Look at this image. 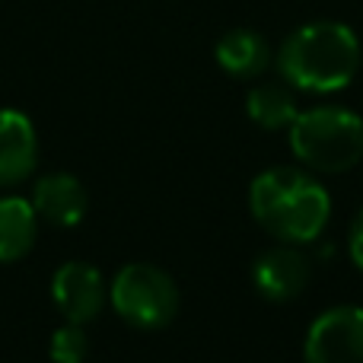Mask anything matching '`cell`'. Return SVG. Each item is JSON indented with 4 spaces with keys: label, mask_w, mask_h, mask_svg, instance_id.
<instances>
[{
    "label": "cell",
    "mask_w": 363,
    "mask_h": 363,
    "mask_svg": "<svg viewBox=\"0 0 363 363\" xmlns=\"http://www.w3.org/2000/svg\"><path fill=\"white\" fill-rule=\"evenodd\" d=\"M277 64L290 86L338 93L360 67V42L345 23H309L284 42Z\"/></svg>",
    "instance_id": "obj_2"
},
{
    "label": "cell",
    "mask_w": 363,
    "mask_h": 363,
    "mask_svg": "<svg viewBox=\"0 0 363 363\" xmlns=\"http://www.w3.org/2000/svg\"><path fill=\"white\" fill-rule=\"evenodd\" d=\"M38 160L35 128L16 108H0V185H19L29 179Z\"/></svg>",
    "instance_id": "obj_8"
},
{
    "label": "cell",
    "mask_w": 363,
    "mask_h": 363,
    "mask_svg": "<svg viewBox=\"0 0 363 363\" xmlns=\"http://www.w3.org/2000/svg\"><path fill=\"white\" fill-rule=\"evenodd\" d=\"M309 274H313V264L300 249H294V242L262 252L252 264V281H255L258 294L274 303L300 296L309 284Z\"/></svg>",
    "instance_id": "obj_7"
},
{
    "label": "cell",
    "mask_w": 363,
    "mask_h": 363,
    "mask_svg": "<svg viewBox=\"0 0 363 363\" xmlns=\"http://www.w3.org/2000/svg\"><path fill=\"white\" fill-rule=\"evenodd\" d=\"M51 300L61 309L67 322H93L99 315L102 303H106V284L102 274L86 262H67L57 268L55 281H51Z\"/></svg>",
    "instance_id": "obj_6"
},
{
    "label": "cell",
    "mask_w": 363,
    "mask_h": 363,
    "mask_svg": "<svg viewBox=\"0 0 363 363\" xmlns=\"http://www.w3.org/2000/svg\"><path fill=\"white\" fill-rule=\"evenodd\" d=\"M347 245H351V258L354 264L363 271V211L357 213V220H354L351 226V239H347Z\"/></svg>",
    "instance_id": "obj_14"
},
{
    "label": "cell",
    "mask_w": 363,
    "mask_h": 363,
    "mask_svg": "<svg viewBox=\"0 0 363 363\" xmlns=\"http://www.w3.org/2000/svg\"><path fill=\"white\" fill-rule=\"evenodd\" d=\"M306 363H363V309L335 306L306 335Z\"/></svg>",
    "instance_id": "obj_5"
},
{
    "label": "cell",
    "mask_w": 363,
    "mask_h": 363,
    "mask_svg": "<svg viewBox=\"0 0 363 363\" xmlns=\"http://www.w3.org/2000/svg\"><path fill=\"white\" fill-rule=\"evenodd\" d=\"M86 351H89V338L80 322H67V325H61L51 335L48 354L55 363H83L86 360Z\"/></svg>",
    "instance_id": "obj_13"
},
{
    "label": "cell",
    "mask_w": 363,
    "mask_h": 363,
    "mask_svg": "<svg viewBox=\"0 0 363 363\" xmlns=\"http://www.w3.org/2000/svg\"><path fill=\"white\" fill-rule=\"evenodd\" d=\"M32 207L51 226H77L86 217V191L70 172H48L32 188Z\"/></svg>",
    "instance_id": "obj_9"
},
{
    "label": "cell",
    "mask_w": 363,
    "mask_h": 363,
    "mask_svg": "<svg viewBox=\"0 0 363 363\" xmlns=\"http://www.w3.org/2000/svg\"><path fill=\"white\" fill-rule=\"evenodd\" d=\"M112 306L128 325L134 328H163L179 313V287L163 268L134 262L115 274L112 281Z\"/></svg>",
    "instance_id": "obj_4"
},
{
    "label": "cell",
    "mask_w": 363,
    "mask_h": 363,
    "mask_svg": "<svg viewBox=\"0 0 363 363\" xmlns=\"http://www.w3.org/2000/svg\"><path fill=\"white\" fill-rule=\"evenodd\" d=\"M38 213L26 198H0V262H19L35 245Z\"/></svg>",
    "instance_id": "obj_10"
},
{
    "label": "cell",
    "mask_w": 363,
    "mask_h": 363,
    "mask_svg": "<svg viewBox=\"0 0 363 363\" xmlns=\"http://www.w3.org/2000/svg\"><path fill=\"white\" fill-rule=\"evenodd\" d=\"M268 61V42L252 29H233L217 42V64L233 77H258Z\"/></svg>",
    "instance_id": "obj_11"
},
{
    "label": "cell",
    "mask_w": 363,
    "mask_h": 363,
    "mask_svg": "<svg viewBox=\"0 0 363 363\" xmlns=\"http://www.w3.org/2000/svg\"><path fill=\"white\" fill-rule=\"evenodd\" d=\"M290 147L309 169L347 172L363 157V121L341 106L309 108L290 125Z\"/></svg>",
    "instance_id": "obj_3"
},
{
    "label": "cell",
    "mask_w": 363,
    "mask_h": 363,
    "mask_svg": "<svg viewBox=\"0 0 363 363\" xmlns=\"http://www.w3.org/2000/svg\"><path fill=\"white\" fill-rule=\"evenodd\" d=\"M249 211L264 233L300 245L322 236L332 213V198L309 172L277 166L252 182Z\"/></svg>",
    "instance_id": "obj_1"
},
{
    "label": "cell",
    "mask_w": 363,
    "mask_h": 363,
    "mask_svg": "<svg viewBox=\"0 0 363 363\" xmlns=\"http://www.w3.org/2000/svg\"><path fill=\"white\" fill-rule=\"evenodd\" d=\"M245 112H249V118L255 125L268 128V131H281V128L294 125L300 108H296V99L287 86H281V83H262V86H255L249 93Z\"/></svg>",
    "instance_id": "obj_12"
}]
</instances>
